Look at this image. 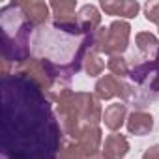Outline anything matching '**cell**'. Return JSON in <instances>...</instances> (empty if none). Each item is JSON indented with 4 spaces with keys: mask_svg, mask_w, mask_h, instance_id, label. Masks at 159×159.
<instances>
[{
    "mask_svg": "<svg viewBox=\"0 0 159 159\" xmlns=\"http://www.w3.org/2000/svg\"><path fill=\"white\" fill-rule=\"evenodd\" d=\"M129 34H131V26L127 21H112L105 38V43L101 47V52L109 54V56H120L129 43Z\"/></svg>",
    "mask_w": 159,
    "mask_h": 159,
    "instance_id": "3",
    "label": "cell"
},
{
    "mask_svg": "<svg viewBox=\"0 0 159 159\" xmlns=\"http://www.w3.org/2000/svg\"><path fill=\"white\" fill-rule=\"evenodd\" d=\"M144 15L150 23L159 26V2H148L144 6Z\"/></svg>",
    "mask_w": 159,
    "mask_h": 159,
    "instance_id": "17",
    "label": "cell"
},
{
    "mask_svg": "<svg viewBox=\"0 0 159 159\" xmlns=\"http://www.w3.org/2000/svg\"><path fill=\"white\" fill-rule=\"evenodd\" d=\"M101 10L107 15H114L124 21V19H133L139 13L140 4L137 0H101Z\"/></svg>",
    "mask_w": 159,
    "mask_h": 159,
    "instance_id": "6",
    "label": "cell"
},
{
    "mask_svg": "<svg viewBox=\"0 0 159 159\" xmlns=\"http://www.w3.org/2000/svg\"><path fill=\"white\" fill-rule=\"evenodd\" d=\"M77 19H79V25H81L83 34H94L99 28V23H101L99 10L94 4L83 6L81 10H79V13H77Z\"/></svg>",
    "mask_w": 159,
    "mask_h": 159,
    "instance_id": "9",
    "label": "cell"
},
{
    "mask_svg": "<svg viewBox=\"0 0 159 159\" xmlns=\"http://www.w3.org/2000/svg\"><path fill=\"white\" fill-rule=\"evenodd\" d=\"M83 66H84V69H86V73H88L90 77H98V75H101V71H103V67H105V62L101 60L99 52H96L94 49H90V51L86 52V56H84Z\"/></svg>",
    "mask_w": 159,
    "mask_h": 159,
    "instance_id": "14",
    "label": "cell"
},
{
    "mask_svg": "<svg viewBox=\"0 0 159 159\" xmlns=\"http://www.w3.org/2000/svg\"><path fill=\"white\" fill-rule=\"evenodd\" d=\"M129 152V142L124 135L112 133L105 139L101 146V155L103 159H124Z\"/></svg>",
    "mask_w": 159,
    "mask_h": 159,
    "instance_id": "7",
    "label": "cell"
},
{
    "mask_svg": "<svg viewBox=\"0 0 159 159\" xmlns=\"http://www.w3.org/2000/svg\"><path fill=\"white\" fill-rule=\"evenodd\" d=\"M56 105L64 122V129L73 139H79L81 131L86 127H98L99 120H103L98 98L86 92L60 90L56 96Z\"/></svg>",
    "mask_w": 159,
    "mask_h": 159,
    "instance_id": "2",
    "label": "cell"
},
{
    "mask_svg": "<svg viewBox=\"0 0 159 159\" xmlns=\"http://www.w3.org/2000/svg\"><path fill=\"white\" fill-rule=\"evenodd\" d=\"M49 6H51V11H52L54 19L75 17V8H77L75 0H54V2H51Z\"/></svg>",
    "mask_w": 159,
    "mask_h": 159,
    "instance_id": "11",
    "label": "cell"
},
{
    "mask_svg": "<svg viewBox=\"0 0 159 159\" xmlns=\"http://www.w3.org/2000/svg\"><path fill=\"white\" fill-rule=\"evenodd\" d=\"M2 148L8 159H56L60 127L45 92L23 71L2 77Z\"/></svg>",
    "mask_w": 159,
    "mask_h": 159,
    "instance_id": "1",
    "label": "cell"
},
{
    "mask_svg": "<svg viewBox=\"0 0 159 159\" xmlns=\"http://www.w3.org/2000/svg\"><path fill=\"white\" fill-rule=\"evenodd\" d=\"M101 122L105 124L107 129H111V131L116 133L124 125V122H127V107L124 103H112V105H109L105 109V112H103V120Z\"/></svg>",
    "mask_w": 159,
    "mask_h": 159,
    "instance_id": "10",
    "label": "cell"
},
{
    "mask_svg": "<svg viewBox=\"0 0 159 159\" xmlns=\"http://www.w3.org/2000/svg\"><path fill=\"white\" fill-rule=\"evenodd\" d=\"M58 159H94V153H90L79 142H73V144H67L66 148L60 150Z\"/></svg>",
    "mask_w": 159,
    "mask_h": 159,
    "instance_id": "12",
    "label": "cell"
},
{
    "mask_svg": "<svg viewBox=\"0 0 159 159\" xmlns=\"http://www.w3.org/2000/svg\"><path fill=\"white\" fill-rule=\"evenodd\" d=\"M15 4L21 10L23 17L34 26H39V25H43L49 19L51 6L41 2V0H25V2H15Z\"/></svg>",
    "mask_w": 159,
    "mask_h": 159,
    "instance_id": "5",
    "label": "cell"
},
{
    "mask_svg": "<svg viewBox=\"0 0 159 159\" xmlns=\"http://www.w3.org/2000/svg\"><path fill=\"white\" fill-rule=\"evenodd\" d=\"M135 41H137V47L139 51H142L144 54H150V52H159V41L153 34L150 32H139L135 36Z\"/></svg>",
    "mask_w": 159,
    "mask_h": 159,
    "instance_id": "13",
    "label": "cell"
},
{
    "mask_svg": "<svg viewBox=\"0 0 159 159\" xmlns=\"http://www.w3.org/2000/svg\"><path fill=\"white\" fill-rule=\"evenodd\" d=\"M54 28H60L67 34H83L81 25H79L77 17H69V19H54Z\"/></svg>",
    "mask_w": 159,
    "mask_h": 159,
    "instance_id": "16",
    "label": "cell"
},
{
    "mask_svg": "<svg viewBox=\"0 0 159 159\" xmlns=\"http://www.w3.org/2000/svg\"><path fill=\"white\" fill-rule=\"evenodd\" d=\"M107 67H109L111 73H112L114 77H118V79H122V77H125V75L131 73V71H129V66H127V62H125V58H124L122 54H120V56H109Z\"/></svg>",
    "mask_w": 159,
    "mask_h": 159,
    "instance_id": "15",
    "label": "cell"
},
{
    "mask_svg": "<svg viewBox=\"0 0 159 159\" xmlns=\"http://www.w3.org/2000/svg\"><path fill=\"white\" fill-rule=\"evenodd\" d=\"M96 90V98L98 99H112V98H120V99H127L131 96V88L122 83L118 77L114 75H105L94 86Z\"/></svg>",
    "mask_w": 159,
    "mask_h": 159,
    "instance_id": "4",
    "label": "cell"
},
{
    "mask_svg": "<svg viewBox=\"0 0 159 159\" xmlns=\"http://www.w3.org/2000/svg\"><path fill=\"white\" fill-rule=\"evenodd\" d=\"M125 125H127L129 135L142 137V135H148L153 129V116L150 112H144V111H135V112L129 114Z\"/></svg>",
    "mask_w": 159,
    "mask_h": 159,
    "instance_id": "8",
    "label": "cell"
},
{
    "mask_svg": "<svg viewBox=\"0 0 159 159\" xmlns=\"http://www.w3.org/2000/svg\"><path fill=\"white\" fill-rule=\"evenodd\" d=\"M142 159H159V144L150 146V148L142 153Z\"/></svg>",
    "mask_w": 159,
    "mask_h": 159,
    "instance_id": "18",
    "label": "cell"
}]
</instances>
